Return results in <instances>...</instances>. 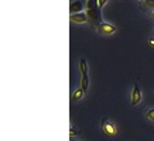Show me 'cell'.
<instances>
[{
	"instance_id": "30bf717a",
	"label": "cell",
	"mask_w": 154,
	"mask_h": 141,
	"mask_svg": "<svg viewBox=\"0 0 154 141\" xmlns=\"http://www.w3.org/2000/svg\"><path fill=\"white\" fill-rule=\"evenodd\" d=\"M146 118L154 123V107L153 109H149V110L146 112Z\"/></svg>"
},
{
	"instance_id": "9a60e30c",
	"label": "cell",
	"mask_w": 154,
	"mask_h": 141,
	"mask_svg": "<svg viewBox=\"0 0 154 141\" xmlns=\"http://www.w3.org/2000/svg\"><path fill=\"white\" fill-rule=\"evenodd\" d=\"M151 17H153V19H154V11H153V13H151Z\"/></svg>"
},
{
	"instance_id": "5b68a950",
	"label": "cell",
	"mask_w": 154,
	"mask_h": 141,
	"mask_svg": "<svg viewBox=\"0 0 154 141\" xmlns=\"http://www.w3.org/2000/svg\"><path fill=\"white\" fill-rule=\"evenodd\" d=\"M69 20L71 23H75V24H85V23H89V19H88V14L86 13H78V14H71L69 16Z\"/></svg>"
},
{
	"instance_id": "5bb4252c",
	"label": "cell",
	"mask_w": 154,
	"mask_h": 141,
	"mask_svg": "<svg viewBox=\"0 0 154 141\" xmlns=\"http://www.w3.org/2000/svg\"><path fill=\"white\" fill-rule=\"evenodd\" d=\"M149 45L154 48V38H150V40H149Z\"/></svg>"
},
{
	"instance_id": "9c48e42d",
	"label": "cell",
	"mask_w": 154,
	"mask_h": 141,
	"mask_svg": "<svg viewBox=\"0 0 154 141\" xmlns=\"http://www.w3.org/2000/svg\"><path fill=\"white\" fill-rule=\"evenodd\" d=\"M81 88L84 89L85 93L88 92V88H89V76L88 75L82 76V80H81Z\"/></svg>"
},
{
	"instance_id": "7a4b0ae2",
	"label": "cell",
	"mask_w": 154,
	"mask_h": 141,
	"mask_svg": "<svg viewBox=\"0 0 154 141\" xmlns=\"http://www.w3.org/2000/svg\"><path fill=\"white\" fill-rule=\"evenodd\" d=\"M100 130H102V133L107 137H113L117 134V126L113 122L107 120V118H105V120L100 123Z\"/></svg>"
},
{
	"instance_id": "ac0fdd59",
	"label": "cell",
	"mask_w": 154,
	"mask_h": 141,
	"mask_svg": "<svg viewBox=\"0 0 154 141\" xmlns=\"http://www.w3.org/2000/svg\"><path fill=\"white\" fill-rule=\"evenodd\" d=\"M72 141H78V140H72Z\"/></svg>"
},
{
	"instance_id": "e0dca14e",
	"label": "cell",
	"mask_w": 154,
	"mask_h": 141,
	"mask_svg": "<svg viewBox=\"0 0 154 141\" xmlns=\"http://www.w3.org/2000/svg\"><path fill=\"white\" fill-rule=\"evenodd\" d=\"M71 2H76V0H71Z\"/></svg>"
},
{
	"instance_id": "ba28073f",
	"label": "cell",
	"mask_w": 154,
	"mask_h": 141,
	"mask_svg": "<svg viewBox=\"0 0 154 141\" xmlns=\"http://www.w3.org/2000/svg\"><path fill=\"white\" fill-rule=\"evenodd\" d=\"M79 70L82 74V76L88 75V64H86V59H84V58L79 61Z\"/></svg>"
},
{
	"instance_id": "3957f363",
	"label": "cell",
	"mask_w": 154,
	"mask_h": 141,
	"mask_svg": "<svg viewBox=\"0 0 154 141\" xmlns=\"http://www.w3.org/2000/svg\"><path fill=\"white\" fill-rule=\"evenodd\" d=\"M96 28H98L99 34H102V35H112L117 31L116 26H113L110 23H100Z\"/></svg>"
},
{
	"instance_id": "277c9868",
	"label": "cell",
	"mask_w": 154,
	"mask_h": 141,
	"mask_svg": "<svg viewBox=\"0 0 154 141\" xmlns=\"http://www.w3.org/2000/svg\"><path fill=\"white\" fill-rule=\"evenodd\" d=\"M141 99H143V94H141L140 86L139 83H134V88L131 90V106H137L141 102Z\"/></svg>"
},
{
	"instance_id": "7c38bea8",
	"label": "cell",
	"mask_w": 154,
	"mask_h": 141,
	"mask_svg": "<svg viewBox=\"0 0 154 141\" xmlns=\"http://www.w3.org/2000/svg\"><path fill=\"white\" fill-rule=\"evenodd\" d=\"M146 6L147 7H154V0H146Z\"/></svg>"
},
{
	"instance_id": "52a82bcc",
	"label": "cell",
	"mask_w": 154,
	"mask_h": 141,
	"mask_svg": "<svg viewBox=\"0 0 154 141\" xmlns=\"http://www.w3.org/2000/svg\"><path fill=\"white\" fill-rule=\"evenodd\" d=\"M85 96V92L82 88H78V89H75L74 90V93H72V100L74 102H79L81 99H84Z\"/></svg>"
},
{
	"instance_id": "6da1fadb",
	"label": "cell",
	"mask_w": 154,
	"mask_h": 141,
	"mask_svg": "<svg viewBox=\"0 0 154 141\" xmlns=\"http://www.w3.org/2000/svg\"><path fill=\"white\" fill-rule=\"evenodd\" d=\"M86 14H88L89 23L92 26L98 27L99 20H100V13H99V2L98 0H88L86 2Z\"/></svg>"
},
{
	"instance_id": "8fae6325",
	"label": "cell",
	"mask_w": 154,
	"mask_h": 141,
	"mask_svg": "<svg viewBox=\"0 0 154 141\" xmlns=\"http://www.w3.org/2000/svg\"><path fill=\"white\" fill-rule=\"evenodd\" d=\"M78 134H79V131H78L76 128H74V127H72V128H71V130H69V136L72 137V138H74V137H76V136H78Z\"/></svg>"
},
{
	"instance_id": "8992f818",
	"label": "cell",
	"mask_w": 154,
	"mask_h": 141,
	"mask_svg": "<svg viewBox=\"0 0 154 141\" xmlns=\"http://www.w3.org/2000/svg\"><path fill=\"white\" fill-rule=\"evenodd\" d=\"M84 7H85V2H84V0H76V2H71L69 11H71V14L82 13Z\"/></svg>"
},
{
	"instance_id": "2e32d148",
	"label": "cell",
	"mask_w": 154,
	"mask_h": 141,
	"mask_svg": "<svg viewBox=\"0 0 154 141\" xmlns=\"http://www.w3.org/2000/svg\"><path fill=\"white\" fill-rule=\"evenodd\" d=\"M137 2H144V0H137Z\"/></svg>"
},
{
	"instance_id": "4fadbf2b",
	"label": "cell",
	"mask_w": 154,
	"mask_h": 141,
	"mask_svg": "<svg viewBox=\"0 0 154 141\" xmlns=\"http://www.w3.org/2000/svg\"><path fill=\"white\" fill-rule=\"evenodd\" d=\"M98 2H99V9H102L103 6L107 3V0H98Z\"/></svg>"
}]
</instances>
